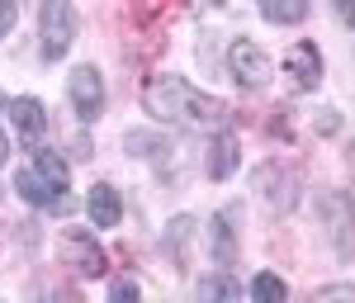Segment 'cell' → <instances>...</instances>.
I'll return each instance as SVG.
<instances>
[{
    "instance_id": "obj_1",
    "label": "cell",
    "mask_w": 355,
    "mask_h": 303,
    "mask_svg": "<svg viewBox=\"0 0 355 303\" xmlns=\"http://www.w3.org/2000/svg\"><path fill=\"white\" fill-rule=\"evenodd\" d=\"M142 110L152 114L157 123H185V128H218L227 110L214 95L194 90L185 76H157L142 90Z\"/></svg>"
},
{
    "instance_id": "obj_2",
    "label": "cell",
    "mask_w": 355,
    "mask_h": 303,
    "mask_svg": "<svg viewBox=\"0 0 355 303\" xmlns=\"http://www.w3.org/2000/svg\"><path fill=\"white\" fill-rule=\"evenodd\" d=\"M76 43V10L71 0H43L38 5V48L48 62H62Z\"/></svg>"
},
{
    "instance_id": "obj_3",
    "label": "cell",
    "mask_w": 355,
    "mask_h": 303,
    "mask_svg": "<svg viewBox=\"0 0 355 303\" xmlns=\"http://www.w3.org/2000/svg\"><path fill=\"white\" fill-rule=\"evenodd\" d=\"M322 209V227H327V242L336 256H355V204L341 190H327L318 199Z\"/></svg>"
},
{
    "instance_id": "obj_4",
    "label": "cell",
    "mask_w": 355,
    "mask_h": 303,
    "mask_svg": "<svg viewBox=\"0 0 355 303\" xmlns=\"http://www.w3.org/2000/svg\"><path fill=\"white\" fill-rule=\"evenodd\" d=\"M67 100H71V110H76L81 123H95V119L105 114V76H100L90 62H81V67L71 71V81H67Z\"/></svg>"
},
{
    "instance_id": "obj_5",
    "label": "cell",
    "mask_w": 355,
    "mask_h": 303,
    "mask_svg": "<svg viewBox=\"0 0 355 303\" xmlns=\"http://www.w3.org/2000/svg\"><path fill=\"white\" fill-rule=\"evenodd\" d=\"M251 190L261 194V199L270 204L275 214H289V209L299 204V175H294L289 166L270 162V166H261V171L251 175Z\"/></svg>"
},
{
    "instance_id": "obj_6",
    "label": "cell",
    "mask_w": 355,
    "mask_h": 303,
    "mask_svg": "<svg viewBox=\"0 0 355 303\" xmlns=\"http://www.w3.org/2000/svg\"><path fill=\"white\" fill-rule=\"evenodd\" d=\"M227 67H232V76L246 85V90H256V85L270 81V53L261 48V43H251V38H237L232 48H227Z\"/></svg>"
},
{
    "instance_id": "obj_7",
    "label": "cell",
    "mask_w": 355,
    "mask_h": 303,
    "mask_svg": "<svg viewBox=\"0 0 355 303\" xmlns=\"http://www.w3.org/2000/svg\"><path fill=\"white\" fill-rule=\"evenodd\" d=\"M57 247H62V261H67L71 270H81L85 279H100V275H105V266H110V261H105V251L95 247L85 232H76V227H71V232H62V242H57Z\"/></svg>"
},
{
    "instance_id": "obj_8",
    "label": "cell",
    "mask_w": 355,
    "mask_h": 303,
    "mask_svg": "<svg viewBox=\"0 0 355 303\" xmlns=\"http://www.w3.org/2000/svg\"><path fill=\"white\" fill-rule=\"evenodd\" d=\"M284 76L299 85V90H318V81H322V53L313 43H294L284 53Z\"/></svg>"
},
{
    "instance_id": "obj_9",
    "label": "cell",
    "mask_w": 355,
    "mask_h": 303,
    "mask_svg": "<svg viewBox=\"0 0 355 303\" xmlns=\"http://www.w3.org/2000/svg\"><path fill=\"white\" fill-rule=\"evenodd\" d=\"M10 119H15L24 147H38L43 133H48V110H43V100H33V95H15V100H10Z\"/></svg>"
},
{
    "instance_id": "obj_10",
    "label": "cell",
    "mask_w": 355,
    "mask_h": 303,
    "mask_svg": "<svg viewBox=\"0 0 355 303\" xmlns=\"http://www.w3.org/2000/svg\"><path fill=\"white\" fill-rule=\"evenodd\" d=\"M209 251H214V266H232L237 261V209H223L209 223Z\"/></svg>"
},
{
    "instance_id": "obj_11",
    "label": "cell",
    "mask_w": 355,
    "mask_h": 303,
    "mask_svg": "<svg viewBox=\"0 0 355 303\" xmlns=\"http://www.w3.org/2000/svg\"><path fill=\"white\" fill-rule=\"evenodd\" d=\"M237 166H242V142H237V133L218 128V133H214V142H209V162H204L209 180H227Z\"/></svg>"
},
{
    "instance_id": "obj_12",
    "label": "cell",
    "mask_w": 355,
    "mask_h": 303,
    "mask_svg": "<svg viewBox=\"0 0 355 303\" xmlns=\"http://www.w3.org/2000/svg\"><path fill=\"white\" fill-rule=\"evenodd\" d=\"M15 190H19V199L33 204V209H62V204H67V199H62V194H57L53 185L33 171V166H24V171L15 175Z\"/></svg>"
},
{
    "instance_id": "obj_13",
    "label": "cell",
    "mask_w": 355,
    "mask_h": 303,
    "mask_svg": "<svg viewBox=\"0 0 355 303\" xmlns=\"http://www.w3.org/2000/svg\"><path fill=\"white\" fill-rule=\"evenodd\" d=\"M90 223L95 227H119V218H123V199H119V190H114L110 180H100V185H90Z\"/></svg>"
},
{
    "instance_id": "obj_14",
    "label": "cell",
    "mask_w": 355,
    "mask_h": 303,
    "mask_svg": "<svg viewBox=\"0 0 355 303\" xmlns=\"http://www.w3.org/2000/svg\"><path fill=\"white\" fill-rule=\"evenodd\" d=\"M33 152H38V157H33V171H38V175H43V180H48L57 194H67V185H71V171H67V162H62L57 152H43V147H33Z\"/></svg>"
},
{
    "instance_id": "obj_15",
    "label": "cell",
    "mask_w": 355,
    "mask_h": 303,
    "mask_svg": "<svg viewBox=\"0 0 355 303\" xmlns=\"http://www.w3.org/2000/svg\"><path fill=\"white\" fill-rule=\"evenodd\" d=\"M185 242H194V218H171V227H166V237H162V247L171 261H185Z\"/></svg>"
},
{
    "instance_id": "obj_16",
    "label": "cell",
    "mask_w": 355,
    "mask_h": 303,
    "mask_svg": "<svg viewBox=\"0 0 355 303\" xmlns=\"http://www.w3.org/2000/svg\"><path fill=\"white\" fill-rule=\"evenodd\" d=\"M256 10H261L270 24H299L303 15H308L303 0H256Z\"/></svg>"
},
{
    "instance_id": "obj_17",
    "label": "cell",
    "mask_w": 355,
    "mask_h": 303,
    "mask_svg": "<svg viewBox=\"0 0 355 303\" xmlns=\"http://www.w3.org/2000/svg\"><path fill=\"white\" fill-rule=\"evenodd\" d=\"M246 294H251L256 303H284V299H289L284 279H279V275H266V270H261V275L251 279V289H246Z\"/></svg>"
},
{
    "instance_id": "obj_18",
    "label": "cell",
    "mask_w": 355,
    "mask_h": 303,
    "mask_svg": "<svg viewBox=\"0 0 355 303\" xmlns=\"http://www.w3.org/2000/svg\"><path fill=\"white\" fill-rule=\"evenodd\" d=\"M242 289H237V279L232 275H209L204 284H199V299L204 303H218V299H237Z\"/></svg>"
},
{
    "instance_id": "obj_19",
    "label": "cell",
    "mask_w": 355,
    "mask_h": 303,
    "mask_svg": "<svg viewBox=\"0 0 355 303\" xmlns=\"http://www.w3.org/2000/svg\"><path fill=\"white\" fill-rule=\"evenodd\" d=\"M128 147H133L137 157H166V152H171V142L162 138V133H128Z\"/></svg>"
},
{
    "instance_id": "obj_20",
    "label": "cell",
    "mask_w": 355,
    "mask_h": 303,
    "mask_svg": "<svg viewBox=\"0 0 355 303\" xmlns=\"http://www.w3.org/2000/svg\"><path fill=\"white\" fill-rule=\"evenodd\" d=\"M15 19H19V5H15V0H0V38L15 28Z\"/></svg>"
},
{
    "instance_id": "obj_21",
    "label": "cell",
    "mask_w": 355,
    "mask_h": 303,
    "mask_svg": "<svg viewBox=\"0 0 355 303\" xmlns=\"http://www.w3.org/2000/svg\"><path fill=\"white\" fill-rule=\"evenodd\" d=\"M331 10H336V19L346 28H355V0H331Z\"/></svg>"
},
{
    "instance_id": "obj_22",
    "label": "cell",
    "mask_w": 355,
    "mask_h": 303,
    "mask_svg": "<svg viewBox=\"0 0 355 303\" xmlns=\"http://www.w3.org/2000/svg\"><path fill=\"white\" fill-rule=\"evenodd\" d=\"M110 299H137V284H133V279H114Z\"/></svg>"
},
{
    "instance_id": "obj_23",
    "label": "cell",
    "mask_w": 355,
    "mask_h": 303,
    "mask_svg": "<svg viewBox=\"0 0 355 303\" xmlns=\"http://www.w3.org/2000/svg\"><path fill=\"white\" fill-rule=\"evenodd\" d=\"M318 133H336V114H331V110L318 114Z\"/></svg>"
},
{
    "instance_id": "obj_24",
    "label": "cell",
    "mask_w": 355,
    "mask_h": 303,
    "mask_svg": "<svg viewBox=\"0 0 355 303\" xmlns=\"http://www.w3.org/2000/svg\"><path fill=\"white\" fill-rule=\"evenodd\" d=\"M10 162V138H5V128H0V166Z\"/></svg>"
},
{
    "instance_id": "obj_25",
    "label": "cell",
    "mask_w": 355,
    "mask_h": 303,
    "mask_svg": "<svg viewBox=\"0 0 355 303\" xmlns=\"http://www.w3.org/2000/svg\"><path fill=\"white\" fill-rule=\"evenodd\" d=\"M194 10H214V5H218V0H190Z\"/></svg>"
}]
</instances>
